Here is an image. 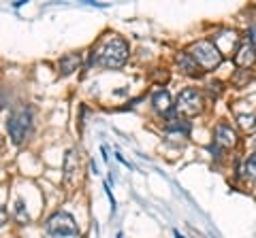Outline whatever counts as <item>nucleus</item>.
Listing matches in <instances>:
<instances>
[{
  "label": "nucleus",
  "instance_id": "obj_1",
  "mask_svg": "<svg viewBox=\"0 0 256 238\" xmlns=\"http://www.w3.org/2000/svg\"><path fill=\"white\" fill-rule=\"evenodd\" d=\"M126 57H128V45H126V41L113 37V39L107 41L101 49H98L96 60L105 68H122L124 62H126Z\"/></svg>",
  "mask_w": 256,
  "mask_h": 238
},
{
  "label": "nucleus",
  "instance_id": "obj_2",
  "mask_svg": "<svg viewBox=\"0 0 256 238\" xmlns=\"http://www.w3.org/2000/svg\"><path fill=\"white\" fill-rule=\"evenodd\" d=\"M6 130H9V136L15 145H21L32 132V113L28 109H19L13 111L9 121H6Z\"/></svg>",
  "mask_w": 256,
  "mask_h": 238
},
{
  "label": "nucleus",
  "instance_id": "obj_3",
  "mask_svg": "<svg viewBox=\"0 0 256 238\" xmlns=\"http://www.w3.org/2000/svg\"><path fill=\"white\" fill-rule=\"evenodd\" d=\"M190 55L194 57V62L198 64V68L205 70H213L220 66L222 62V53L218 51V47L211 41H198L190 47Z\"/></svg>",
  "mask_w": 256,
  "mask_h": 238
},
{
  "label": "nucleus",
  "instance_id": "obj_4",
  "mask_svg": "<svg viewBox=\"0 0 256 238\" xmlns=\"http://www.w3.org/2000/svg\"><path fill=\"white\" fill-rule=\"evenodd\" d=\"M45 228H47V234L56 236V238H66V236H77L79 234V228H77L73 215H68L64 211L52 215V217L47 219Z\"/></svg>",
  "mask_w": 256,
  "mask_h": 238
},
{
  "label": "nucleus",
  "instance_id": "obj_5",
  "mask_svg": "<svg viewBox=\"0 0 256 238\" xmlns=\"http://www.w3.org/2000/svg\"><path fill=\"white\" fill-rule=\"evenodd\" d=\"M175 109L184 113V115H196V113H201L203 109V96H201V92H196L194 88H186L180 96H177V104H175Z\"/></svg>",
  "mask_w": 256,
  "mask_h": 238
},
{
  "label": "nucleus",
  "instance_id": "obj_6",
  "mask_svg": "<svg viewBox=\"0 0 256 238\" xmlns=\"http://www.w3.org/2000/svg\"><path fill=\"white\" fill-rule=\"evenodd\" d=\"M256 62V47H254V41L250 39H244V43L237 47V53H235V64L239 68H250L252 64Z\"/></svg>",
  "mask_w": 256,
  "mask_h": 238
},
{
  "label": "nucleus",
  "instance_id": "obj_7",
  "mask_svg": "<svg viewBox=\"0 0 256 238\" xmlns=\"http://www.w3.org/2000/svg\"><path fill=\"white\" fill-rule=\"evenodd\" d=\"M237 143V132L229 124H218L213 130V145H218L220 149H229Z\"/></svg>",
  "mask_w": 256,
  "mask_h": 238
},
{
  "label": "nucleus",
  "instance_id": "obj_8",
  "mask_svg": "<svg viewBox=\"0 0 256 238\" xmlns=\"http://www.w3.org/2000/svg\"><path fill=\"white\" fill-rule=\"evenodd\" d=\"M152 104H154V109L158 111V113L169 115L171 113V94L165 88L154 90V94H152Z\"/></svg>",
  "mask_w": 256,
  "mask_h": 238
},
{
  "label": "nucleus",
  "instance_id": "obj_9",
  "mask_svg": "<svg viewBox=\"0 0 256 238\" xmlns=\"http://www.w3.org/2000/svg\"><path fill=\"white\" fill-rule=\"evenodd\" d=\"M177 66H180V70H184L186 75H190V77H194V75H201V68H198V64L194 62V57H192L190 53H177Z\"/></svg>",
  "mask_w": 256,
  "mask_h": 238
},
{
  "label": "nucleus",
  "instance_id": "obj_10",
  "mask_svg": "<svg viewBox=\"0 0 256 238\" xmlns=\"http://www.w3.org/2000/svg\"><path fill=\"white\" fill-rule=\"evenodd\" d=\"M79 64H81V57L77 55V53H66V55H62L60 57V62H58V68H60V75H73L77 68H79Z\"/></svg>",
  "mask_w": 256,
  "mask_h": 238
},
{
  "label": "nucleus",
  "instance_id": "obj_11",
  "mask_svg": "<svg viewBox=\"0 0 256 238\" xmlns=\"http://www.w3.org/2000/svg\"><path fill=\"white\" fill-rule=\"evenodd\" d=\"M77 155H79L77 149H68L66 155H64V177H66V181L75 175L77 168H79V157Z\"/></svg>",
  "mask_w": 256,
  "mask_h": 238
},
{
  "label": "nucleus",
  "instance_id": "obj_12",
  "mask_svg": "<svg viewBox=\"0 0 256 238\" xmlns=\"http://www.w3.org/2000/svg\"><path fill=\"white\" fill-rule=\"evenodd\" d=\"M237 172H239V177H244V179H256V153H252V155H248L244 162L239 164V168H237Z\"/></svg>",
  "mask_w": 256,
  "mask_h": 238
},
{
  "label": "nucleus",
  "instance_id": "obj_13",
  "mask_svg": "<svg viewBox=\"0 0 256 238\" xmlns=\"http://www.w3.org/2000/svg\"><path fill=\"white\" fill-rule=\"evenodd\" d=\"M13 217H15L17 223H28L30 221V215L26 211L24 200H15V206H13Z\"/></svg>",
  "mask_w": 256,
  "mask_h": 238
},
{
  "label": "nucleus",
  "instance_id": "obj_14",
  "mask_svg": "<svg viewBox=\"0 0 256 238\" xmlns=\"http://www.w3.org/2000/svg\"><path fill=\"white\" fill-rule=\"evenodd\" d=\"M252 79V70L250 68H239L237 73L233 75V85H237V88H244V85L250 83Z\"/></svg>",
  "mask_w": 256,
  "mask_h": 238
},
{
  "label": "nucleus",
  "instance_id": "obj_15",
  "mask_svg": "<svg viewBox=\"0 0 256 238\" xmlns=\"http://www.w3.org/2000/svg\"><path fill=\"white\" fill-rule=\"evenodd\" d=\"M237 121H239V126H241V128H244V130H248V132H254V130H256V113L239 115V117H237Z\"/></svg>",
  "mask_w": 256,
  "mask_h": 238
},
{
  "label": "nucleus",
  "instance_id": "obj_16",
  "mask_svg": "<svg viewBox=\"0 0 256 238\" xmlns=\"http://www.w3.org/2000/svg\"><path fill=\"white\" fill-rule=\"evenodd\" d=\"M207 92H209V96H211V98H218V96H220V92H222V83H220V81L209 83V85H207Z\"/></svg>",
  "mask_w": 256,
  "mask_h": 238
},
{
  "label": "nucleus",
  "instance_id": "obj_17",
  "mask_svg": "<svg viewBox=\"0 0 256 238\" xmlns=\"http://www.w3.org/2000/svg\"><path fill=\"white\" fill-rule=\"evenodd\" d=\"M6 221H9V213H6V208L0 206V230L6 226Z\"/></svg>",
  "mask_w": 256,
  "mask_h": 238
},
{
  "label": "nucleus",
  "instance_id": "obj_18",
  "mask_svg": "<svg viewBox=\"0 0 256 238\" xmlns=\"http://www.w3.org/2000/svg\"><path fill=\"white\" fill-rule=\"evenodd\" d=\"M4 109V98H2V92H0V111Z\"/></svg>",
  "mask_w": 256,
  "mask_h": 238
},
{
  "label": "nucleus",
  "instance_id": "obj_19",
  "mask_svg": "<svg viewBox=\"0 0 256 238\" xmlns=\"http://www.w3.org/2000/svg\"><path fill=\"white\" fill-rule=\"evenodd\" d=\"M175 238H184V236H182L180 232H175Z\"/></svg>",
  "mask_w": 256,
  "mask_h": 238
},
{
  "label": "nucleus",
  "instance_id": "obj_20",
  "mask_svg": "<svg viewBox=\"0 0 256 238\" xmlns=\"http://www.w3.org/2000/svg\"><path fill=\"white\" fill-rule=\"evenodd\" d=\"M254 145H256V141H254Z\"/></svg>",
  "mask_w": 256,
  "mask_h": 238
}]
</instances>
